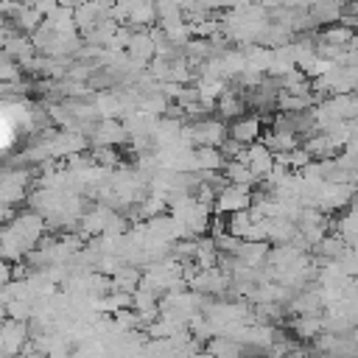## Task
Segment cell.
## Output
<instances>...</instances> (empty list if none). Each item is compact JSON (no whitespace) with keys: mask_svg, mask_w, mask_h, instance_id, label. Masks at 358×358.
<instances>
[{"mask_svg":"<svg viewBox=\"0 0 358 358\" xmlns=\"http://www.w3.org/2000/svg\"><path fill=\"white\" fill-rule=\"evenodd\" d=\"M227 134H229L232 140H238L241 145H252V143H257V140L263 137V117L255 115V112L241 115V117L229 120Z\"/></svg>","mask_w":358,"mask_h":358,"instance_id":"obj_1","label":"cell"},{"mask_svg":"<svg viewBox=\"0 0 358 358\" xmlns=\"http://www.w3.org/2000/svg\"><path fill=\"white\" fill-rule=\"evenodd\" d=\"M249 204H252V187H243V185H227L215 196V213H221V215L249 210Z\"/></svg>","mask_w":358,"mask_h":358,"instance_id":"obj_2","label":"cell"},{"mask_svg":"<svg viewBox=\"0 0 358 358\" xmlns=\"http://www.w3.org/2000/svg\"><path fill=\"white\" fill-rule=\"evenodd\" d=\"M25 190H28L25 173H20V171H6V173L0 176V204L14 207L17 201L25 199Z\"/></svg>","mask_w":358,"mask_h":358,"instance_id":"obj_3","label":"cell"},{"mask_svg":"<svg viewBox=\"0 0 358 358\" xmlns=\"http://www.w3.org/2000/svg\"><path fill=\"white\" fill-rule=\"evenodd\" d=\"M344 0H316L310 8H308V17L316 25H330V22H341L344 17Z\"/></svg>","mask_w":358,"mask_h":358,"instance_id":"obj_4","label":"cell"},{"mask_svg":"<svg viewBox=\"0 0 358 358\" xmlns=\"http://www.w3.org/2000/svg\"><path fill=\"white\" fill-rule=\"evenodd\" d=\"M227 157L215 145H196L193 148V171H224Z\"/></svg>","mask_w":358,"mask_h":358,"instance_id":"obj_5","label":"cell"},{"mask_svg":"<svg viewBox=\"0 0 358 358\" xmlns=\"http://www.w3.org/2000/svg\"><path fill=\"white\" fill-rule=\"evenodd\" d=\"M224 176H227L229 185H243V187L257 185V176H255L252 168H249L246 162H241V159H227V165H224Z\"/></svg>","mask_w":358,"mask_h":358,"instance_id":"obj_6","label":"cell"},{"mask_svg":"<svg viewBox=\"0 0 358 358\" xmlns=\"http://www.w3.org/2000/svg\"><path fill=\"white\" fill-rule=\"evenodd\" d=\"M291 327H294V333H296L299 338H316V336L324 330V319L316 316V313H302L299 319L291 322Z\"/></svg>","mask_w":358,"mask_h":358,"instance_id":"obj_7","label":"cell"}]
</instances>
